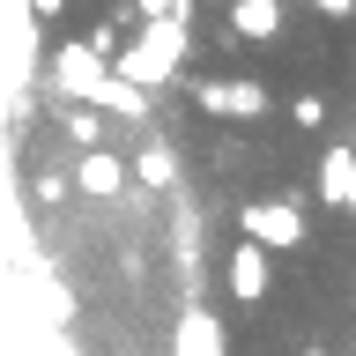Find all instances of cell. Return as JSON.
<instances>
[{
  "instance_id": "obj_1",
  "label": "cell",
  "mask_w": 356,
  "mask_h": 356,
  "mask_svg": "<svg viewBox=\"0 0 356 356\" xmlns=\"http://www.w3.org/2000/svg\"><path fill=\"white\" fill-rule=\"evenodd\" d=\"M238 230L252 245H267V252H289V245H305V208L297 200H245Z\"/></svg>"
},
{
  "instance_id": "obj_2",
  "label": "cell",
  "mask_w": 356,
  "mask_h": 356,
  "mask_svg": "<svg viewBox=\"0 0 356 356\" xmlns=\"http://www.w3.org/2000/svg\"><path fill=\"white\" fill-rule=\"evenodd\" d=\"M267 275H275V267H267V245H252V238L230 245L222 282H230V297H238V305H260V297H267Z\"/></svg>"
},
{
  "instance_id": "obj_3",
  "label": "cell",
  "mask_w": 356,
  "mask_h": 356,
  "mask_svg": "<svg viewBox=\"0 0 356 356\" xmlns=\"http://www.w3.org/2000/svg\"><path fill=\"white\" fill-rule=\"evenodd\" d=\"M74 186H82L89 200H111V193H127V163L111 149H82V163H74Z\"/></svg>"
},
{
  "instance_id": "obj_4",
  "label": "cell",
  "mask_w": 356,
  "mask_h": 356,
  "mask_svg": "<svg viewBox=\"0 0 356 356\" xmlns=\"http://www.w3.org/2000/svg\"><path fill=\"white\" fill-rule=\"evenodd\" d=\"M200 104L216 111V119H260V111H267V89L260 82H208V89H200Z\"/></svg>"
},
{
  "instance_id": "obj_5",
  "label": "cell",
  "mask_w": 356,
  "mask_h": 356,
  "mask_svg": "<svg viewBox=\"0 0 356 356\" xmlns=\"http://www.w3.org/2000/svg\"><path fill=\"white\" fill-rule=\"evenodd\" d=\"M230 30L252 44H275L282 38V0H230Z\"/></svg>"
},
{
  "instance_id": "obj_6",
  "label": "cell",
  "mask_w": 356,
  "mask_h": 356,
  "mask_svg": "<svg viewBox=\"0 0 356 356\" xmlns=\"http://www.w3.org/2000/svg\"><path fill=\"white\" fill-rule=\"evenodd\" d=\"M319 193H327L334 208L356 200V149H327V156H319Z\"/></svg>"
},
{
  "instance_id": "obj_7",
  "label": "cell",
  "mask_w": 356,
  "mask_h": 356,
  "mask_svg": "<svg viewBox=\"0 0 356 356\" xmlns=\"http://www.w3.org/2000/svg\"><path fill=\"white\" fill-rule=\"evenodd\" d=\"M134 171H141V186H171V156H163V149H141V163H134Z\"/></svg>"
},
{
  "instance_id": "obj_8",
  "label": "cell",
  "mask_w": 356,
  "mask_h": 356,
  "mask_svg": "<svg viewBox=\"0 0 356 356\" xmlns=\"http://www.w3.org/2000/svg\"><path fill=\"white\" fill-rule=\"evenodd\" d=\"M289 119H297L305 134H319V127H327V97H297V104H289Z\"/></svg>"
}]
</instances>
